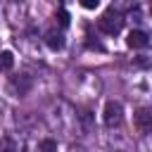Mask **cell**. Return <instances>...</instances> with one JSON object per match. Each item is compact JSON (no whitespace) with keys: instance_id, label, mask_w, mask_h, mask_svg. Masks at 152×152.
Wrapping results in <instances>:
<instances>
[{"instance_id":"cell-1","label":"cell","mask_w":152,"mask_h":152,"mask_svg":"<svg viewBox=\"0 0 152 152\" xmlns=\"http://www.w3.org/2000/svg\"><path fill=\"white\" fill-rule=\"evenodd\" d=\"M97 26H100L102 33H107V36H116V33L121 31V26H124V19H121V14H119L116 10H109V12H104V14L100 17Z\"/></svg>"},{"instance_id":"cell-2","label":"cell","mask_w":152,"mask_h":152,"mask_svg":"<svg viewBox=\"0 0 152 152\" xmlns=\"http://www.w3.org/2000/svg\"><path fill=\"white\" fill-rule=\"evenodd\" d=\"M121 119H124V107L119 104V102H107L104 104V112H102V121L107 124V126H119L121 124Z\"/></svg>"},{"instance_id":"cell-3","label":"cell","mask_w":152,"mask_h":152,"mask_svg":"<svg viewBox=\"0 0 152 152\" xmlns=\"http://www.w3.org/2000/svg\"><path fill=\"white\" fill-rule=\"evenodd\" d=\"M126 43H128V48H135V50H142V48H147V43H150V38H147V33L145 31H131L128 33V38H126Z\"/></svg>"},{"instance_id":"cell-4","label":"cell","mask_w":152,"mask_h":152,"mask_svg":"<svg viewBox=\"0 0 152 152\" xmlns=\"http://www.w3.org/2000/svg\"><path fill=\"white\" fill-rule=\"evenodd\" d=\"M135 124H138V128H140L142 133H147V131L152 128V114H150V109H138Z\"/></svg>"},{"instance_id":"cell-5","label":"cell","mask_w":152,"mask_h":152,"mask_svg":"<svg viewBox=\"0 0 152 152\" xmlns=\"http://www.w3.org/2000/svg\"><path fill=\"white\" fill-rule=\"evenodd\" d=\"M45 43H48L50 50H62L64 48V36L59 31H48L45 33Z\"/></svg>"},{"instance_id":"cell-6","label":"cell","mask_w":152,"mask_h":152,"mask_svg":"<svg viewBox=\"0 0 152 152\" xmlns=\"http://www.w3.org/2000/svg\"><path fill=\"white\" fill-rule=\"evenodd\" d=\"M12 86H14V90H19V95H24V93L31 88V78H28L26 74H21L19 78H12Z\"/></svg>"},{"instance_id":"cell-7","label":"cell","mask_w":152,"mask_h":152,"mask_svg":"<svg viewBox=\"0 0 152 152\" xmlns=\"http://www.w3.org/2000/svg\"><path fill=\"white\" fill-rule=\"evenodd\" d=\"M12 66H14V55H12L10 50H2V52H0V69H2V71H10Z\"/></svg>"},{"instance_id":"cell-8","label":"cell","mask_w":152,"mask_h":152,"mask_svg":"<svg viewBox=\"0 0 152 152\" xmlns=\"http://www.w3.org/2000/svg\"><path fill=\"white\" fill-rule=\"evenodd\" d=\"M57 19H59L62 26H69V14H66V10H59V12H57Z\"/></svg>"},{"instance_id":"cell-9","label":"cell","mask_w":152,"mask_h":152,"mask_svg":"<svg viewBox=\"0 0 152 152\" xmlns=\"http://www.w3.org/2000/svg\"><path fill=\"white\" fill-rule=\"evenodd\" d=\"M78 2H81L86 10H95V7L100 5V0H78Z\"/></svg>"},{"instance_id":"cell-10","label":"cell","mask_w":152,"mask_h":152,"mask_svg":"<svg viewBox=\"0 0 152 152\" xmlns=\"http://www.w3.org/2000/svg\"><path fill=\"white\" fill-rule=\"evenodd\" d=\"M55 147H57L55 140H43V142H40V150H55Z\"/></svg>"}]
</instances>
